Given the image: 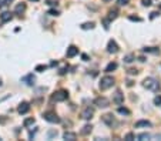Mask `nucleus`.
<instances>
[{
  "label": "nucleus",
  "instance_id": "nucleus-1",
  "mask_svg": "<svg viewBox=\"0 0 161 141\" xmlns=\"http://www.w3.org/2000/svg\"><path fill=\"white\" fill-rule=\"evenodd\" d=\"M143 84H144L145 88H148L151 91H158V90H160V83H158L155 78H153V77H147Z\"/></svg>",
  "mask_w": 161,
  "mask_h": 141
},
{
  "label": "nucleus",
  "instance_id": "nucleus-2",
  "mask_svg": "<svg viewBox=\"0 0 161 141\" xmlns=\"http://www.w3.org/2000/svg\"><path fill=\"white\" fill-rule=\"evenodd\" d=\"M113 84H114V78L110 76H106V77H103L101 81H100V88L101 90H107L110 87H113Z\"/></svg>",
  "mask_w": 161,
  "mask_h": 141
},
{
  "label": "nucleus",
  "instance_id": "nucleus-3",
  "mask_svg": "<svg viewBox=\"0 0 161 141\" xmlns=\"http://www.w3.org/2000/svg\"><path fill=\"white\" fill-rule=\"evenodd\" d=\"M67 98H68V93L66 90H59V91H56L53 94L52 100L53 101H66Z\"/></svg>",
  "mask_w": 161,
  "mask_h": 141
},
{
  "label": "nucleus",
  "instance_id": "nucleus-4",
  "mask_svg": "<svg viewBox=\"0 0 161 141\" xmlns=\"http://www.w3.org/2000/svg\"><path fill=\"white\" fill-rule=\"evenodd\" d=\"M43 118L46 120V121H49V123H60V118L57 117V114L53 113V111H47V113H44Z\"/></svg>",
  "mask_w": 161,
  "mask_h": 141
},
{
  "label": "nucleus",
  "instance_id": "nucleus-5",
  "mask_svg": "<svg viewBox=\"0 0 161 141\" xmlns=\"http://www.w3.org/2000/svg\"><path fill=\"white\" fill-rule=\"evenodd\" d=\"M94 104H96L97 107H100V109H106V107H108L110 101L106 97H97L94 100Z\"/></svg>",
  "mask_w": 161,
  "mask_h": 141
},
{
  "label": "nucleus",
  "instance_id": "nucleus-6",
  "mask_svg": "<svg viewBox=\"0 0 161 141\" xmlns=\"http://www.w3.org/2000/svg\"><path fill=\"white\" fill-rule=\"evenodd\" d=\"M118 46H117V43L114 42V40H110L108 42V44H107V51L108 53H111V54H116V53H118Z\"/></svg>",
  "mask_w": 161,
  "mask_h": 141
},
{
  "label": "nucleus",
  "instance_id": "nucleus-7",
  "mask_svg": "<svg viewBox=\"0 0 161 141\" xmlns=\"http://www.w3.org/2000/svg\"><path fill=\"white\" fill-rule=\"evenodd\" d=\"M93 114H94V110L90 109V107H87V109H84L83 111H81V118L91 120V118H93Z\"/></svg>",
  "mask_w": 161,
  "mask_h": 141
},
{
  "label": "nucleus",
  "instance_id": "nucleus-8",
  "mask_svg": "<svg viewBox=\"0 0 161 141\" xmlns=\"http://www.w3.org/2000/svg\"><path fill=\"white\" fill-rule=\"evenodd\" d=\"M103 121L110 125V127H113V125H116V120L113 117V114H106V116H103Z\"/></svg>",
  "mask_w": 161,
  "mask_h": 141
},
{
  "label": "nucleus",
  "instance_id": "nucleus-9",
  "mask_svg": "<svg viewBox=\"0 0 161 141\" xmlns=\"http://www.w3.org/2000/svg\"><path fill=\"white\" fill-rule=\"evenodd\" d=\"M11 19H13V13H10V11H3V13L0 14V20H1V23L10 22Z\"/></svg>",
  "mask_w": 161,
  "mask_h": 141
},
{
  "label": "nucleus",
  "instance_id": "nucleus-10",
  "mask_svg": "<svg viewBox=\"0 0 161 141\" xmlns=\"http://www.w3.org/2000/svg\"><path fill=\"white\" fill-rule=\"evenodd\" d=\"M29 110H30V104L26 103V101H23V103H20V106H19L17 111H19L20 114H26V113H29Z\"/></svg>",
  "mask_w": 161,
  "mask_h": 141
},
{
  "label": "nucleus",
  "instance_id": "nucleus-11",
  "mask_svg": "<svg viewBox=\"0 0 161 141\" xmlns=\"http://www.w3.org/2000/svg\"><path fill=\"white\" fill-rule=\"evenodd\" d=\"M78 54V49L76 47V46H70L68 49H67V53H66V56L68 57V59H71V57H74V56Z\"/></svg>",
  "mask_w": 161,
  "mask_h": 141
},
{
  "label": "nucleus",
  "instance_id": "nucleus-12",
  "mask_svg": "<svg viewBox=\"0 0 161 141\" xmlns=\"http://www.w3.org/2000/svg\"><path fill=\"white\" fill-rule=\"evenodd\" d=\"M113 101H114L116 104H121V103L124 101V94H123L120 90H117V91H116V94H114V98H113Z\"/></svg>",
  "mask_w": 161,
  "mask_h": 141
},
{
  "label": "nucleus",
  "instance_id": "nucleus-13",
  "mask_svg": "<svg viewBox=\"0 0 161 141\" xmlns=\"http://www.w3.org/2000/svg\"><path fill=\"white\" fill-rule=\"evenodd\" d=\"M23 83H26L27 86H33L34 84V81H36V78H34V76L33 74H27V76H24L22 78Z\"/></svg>",
  "mask_w": 161,
  "mask_h": 141
},
{
  "label": "nucleus",
  "instance_id": "nucleus-14",
  "mask_svg": "<svg viewBox=\"0 0 161 141\" xmlns=\"http://www.w3.org/2000/svg\"><path fill=\"white\" fill-rule=\"evenodd\" d=\"M63 138L68 141H74L77 138V134L76 133H70V131H66L64 134H63Z\"/></svg>",
  "mask_w": 161,
  "mask_h": 141
},
{
  "label": "nucleus",
  "instance_id": "nucleus-15",
  "mask_svg": "<svg viewBox=\"0 0 161 141\" xmlns=\"http://www.w3.org/2000/svg\"><path fill=\"white\" fill-rule=\"evenodd\" d=\"M151 123L150 121H147V120H140L136 123V128H141V127H150Z\"/></svg>",
  "mask_w": 161,
  "mask_h": 141
},
{
  "label": "nucleus",
  "instance_id": "nucleus-16",
  "mask_svg": "<svg viewBox=\"0 0 161 141\" xmlns=\"http://www.w3.org/2000/svg\"><path fill=\"white\" fill-rule=\"evenodd\" d=\"M24 10H26V4H24V3H19V4L16 6V9H14V13H16V14H22Z\"/></svg>",
  "mask_w": 161,
  "mask_h": 141
},
{
  "label": "nucleus",
  "instance_id": "nucleus-17",
  "mask_svg": "<svg viewBox=\"0 0 161 141\" xmlns=\"http://www.w3.org/2000/svg\"><path fill=\"white\" fill-rule=\"evenodd\" d=\"M118 16V10L117 9H111V10L108 11V20L111 22V20H114V19H117Z\"/></svg>",
  "mask_w": 161,
  "mask_h": 141
},
{
  "label": "nucleus",
  "instance_id": "nucleus-18",
  "mask_svg": "<svg viewBox=\"0 0 161 141\" xmlns=\"http://www.w3.org/2000/svg\"><path fill=\"white\" fill-rule=\"evenodd\" d=\"M116 68H117V63L111 61V63H108L107 67H106V73H111V71H114Z\"/></svg>",
  "mask_w": 161,
  "mask_h": 141
},
{
  "label": "nucleus",
  "instance_id": "nucleus-19",
  "mask_svg": "<svg viewBox=\"0 0 161 141\" xmlns=\"http://www.w3.org/2000/svg\"><path fill=\"white\" fill-rule=\"evenodd\" d=\"M143 51L144 53H153V54H158L160 53V50L155 49V47H145V49H143Z\"/></svg>",
  "mask_w": 161,
  "mask_h": 141
},
{
  "label": "nucleus",
  "instance_id": "nucleus-20",
  "mask_svg": "<svg viewBox=\"0 0 161 141\" xmlns=\"http://www.w3.org/2000/svg\"><path fill=\"white\" fill-rule=\"evenodd\" d=\"M81 29H83V30H91V29H94V23L93 22L83 23V24H81Z\"/></svg>",
  "mask_w": 161,
  "mask_h": 141
},
{
  "label": "nucleus",
  "instance_id": "nucleus-21",
  "mask_svg": "<svg viewBox=\"0 0 161 141\" xmlns=\"http://www.w3.org/2000/svg\"><path fill=\"white\" fill-rule=\"evenodd\" d=\"M91 128H93V127H91V124L84 125V127H83V130H81V134H83V135H87L88 133H91Z\"/></svg>",
  "mask_w": 161,
  "mask_h": 141
},
{
  "label": "nucleus",
  "instance_id": "nucleus-22",
  "mask_svg": "<svg viewBox=\"0 0 161 141\" xmlns=\"http://www.w3.org/2000/svg\"><path fill=\"white\" fill-rule=\"evenodd\" d=\"M136 138H137V140H141V141H143V140H148V138H150V134H147V133H143V134H138Z\"/></svg>",
  "mask_w": 161,
  "mask_h": 141
},
{
  "label": "nucleus",
  "instance_id": "nucleus-23",
  "mask_svg": "<svg viewBox=\"0 0 161 141\" xmlns=\"http://www.w3.org/2000/svg\"><path fill=\"white\" fill-rule=\"evenodd\" d=\"M32 124H34V118H33V117L26 118V120H24V123H23V125H24V127H29V125H32Z\"/></svg>",
  "mask_w": 161,
  "mask_h": 141
},
{
  "label": "nucleus",
  "instance_id": "nucleus-24",
  "mask_svg": "<svg viewBox=\"0 0 161 141\" xmlns=\"http://www.w3.org/2000/svg\"><path fill=\"white\" fill-rule=\"evenodd\" d=\"M134 59H136V57H134L133 54H127L126 57H124V61H126V63H133Z\"/></svg>",
  "mask_w": 161,
  "mask_h": 141
},
{
  "label": "nucleus",
  "instance_id": "nucleus-25",
  "mask_svg": "<svg viewBox=\"0 0 161 141\" xmlns=\"http://www.w3.org/2000/svg\"><path fill=\"white\" fill-rule=\"evenodd\" d=\"M118 113H120V114H123V116H129V114H130V110L120 107V109H118Z\"/></svg>",
  "mask_w": 161,
  "mask_h": 141
},
{
  "label": "nucleus",
  "instance_id": "nucleus-26",
  "mask_svg": "<svg viewBox=\"0 0 161 141\" xmlns=\"http://www.w3.org/2000/svg\"><path fill=\"white\" fill-rule=\"evenodd\" d=\"M13 0H3L1 3H0V9H3V7H6V6H9Z\"/></svg>",
  "mask_w": 161,
  "mask_h": 141
},
{
  "label": "nucleus",
  "instance_id": "nucleus-27",
  "mask_svg": "<svg viewBox=\"0 0 161 141\" xmlns=\"http://www.w3.org/2000/svg\"><path fill=\"white\" fill-rule=\"evenodd\" d=\"M117 3H118V6H127L130 3V0H117Z\"/></svg>",
  "mask_w": 161,
  "mask_h": 141
},
{
  "label": "nucleus",
  "instance_id": "nucleus-28",
  "mask_svg": "<svg viewBox=\"0 0 161 141\" xmlns=\"http://www.w3.org/2000/svg\"><path fill=\"white\" fill-rule=\"evenodd\" d=\"M47 14H50V16H59L60 13H59V10H56V9H52V10H49Z\"/></svg>",
  "mask_w": 161,
  "mask_h": 141
},
{
  "label": "nucleus",
  "instance_id": "nucleus-29",
  "mask_svg": "<svg viewBox=\"0 0 161 141\" xmlns=\"http://www.w3.org/2000/svg\"><path fill=\"white\" fill-rule=\"evenodd\" d=\"M134 138H136V135H134L133 133H129V134L126 135V140L127 141H131V140H134Z\"/></svg>",
  "mask_w": 161,
  "mask_h": 141
},
{
  "label": "nucleus",
  "instance_id": "nucleus-30",
  "mask_svg": "<svg viewBox=\"0 0 161 141\" xmlns=\"http://www.w3.org/2000/svg\"><path fill=\"white\" fill-rule=\"evenodd\" d=\"M154 104L155 106H161V96H157V97L154 98Z\"/></svg>",
  "mask_w": 161,
  "mask_h": 141
},
{
  "label": "nucleus",
  "instance_id": "nucleus-31",
  "mask_svg": "<svg viewBox=\"0 0 161 141\" xmlns=\"http://www.w3.org/2000/svg\"><path fill=\"white\" fill-rule=\"evenodd\" d=\"M46 68H47V66L40 64V66H37V67H36V71H44Z\"/></svg>",
  "mask_w": 161,
  "mask_h": 141
},
{
  "label": "nucleus",
  "instance_id": "nucleus-32",
  "mask_svg": "<svg viewBox=\"0 0 161 141\" xmlns=\"http://www.w3.org/2000/svg\"><path fill=\"white\" fill-rule=\"evenodd\" d=\"M49 137L52 138V137H57V131L56 130H50L49 131Z\"/></svg>",
  "mask_w": 161,
  "mask_h": 141
},
{
  "label": "nucleus",
  "instance_id": "nucleus-33",
  "mask_svg": "<svg viewBox=\"0 0 161 141\" xmlns=\"http://www.w3.org/2000/svg\"><path fill=\"white\" fill-rule=\"evenodd\" d=\"M129 19L131 20V22H141V19H140V17H137V16H130Z\"/></svg>",
  "mask_w": 161,
  "mask_h": 141
},
{
  "label": "nucleus",
  "instance_id": "nucleus-34",
  "mask_svg": "<svg viewBox=\"0 0 161 141\" xmlns=\"http://www.w3.org/2000/svg\"><path fill=\"white\" fill-rule=\"evenodd\" d=\"M46 3H47V4H50V6H57V1H52V0H47Z\"/></svg>",
  "mask_w": 161,
  "mask_h": 141
},
{
  "label": "nucleus",
  "instance_id": "nucleus-35",
  "mask_svg": "<svg viewBox=\"0 0 161 141\" xmlns=\"http://www.w3.org/2000/svg\"><path fill=\"white\" fill-rule=\"evenodd\" d=\"M157 16H158V13H157V11H153V13L150 14V19H155Z\"/></svg>",
  "mask_w": 161,
  "mask_h": 141
},
{
  "label": "nucleus",
  "instance_id": "nucleus-36",
  "mask_svg": "<svg viewBox=\"0 0 161 141\" xmlns=\"http://www.w3.org/2000/svg\"><path fill=\"white\" fill-rule=\"evenodd\" d=\"M151 0H143V6H150Z\"/></svg>",
  "mask_w": 161,
  "mask_h": 141
},
{
  "label": "nucleus",
  "instance_id": "nucleus-37",
  "mask_svg": "<svg viewBox=\"0 0 161 141\" xmlns=\"http://www.w3.org/2000/svg\"><path fill=\"white\" fill-rule=\"evenodd\" d=\"M68 70V67H63L61 70H60V74H66V71Z\"/></svg>",
  "mask_w": 161,
  "mask_h": 141
},
{
  "label": "nucleus",
  "instance_id": "nucleus-38",
  "mask_svg": "<svg viewBox=\"0 0 161 141\" xmlns=\"http://www.w3.org/2000/svg\"><path fill=\"white\" fill-rule=\"evenodd\" d=\"M129 73H130V74H137L138 71H137L136 68H131V70H129Z\"/></svg>",
  "mask_w": 161,
  "mask_h": 141
},
{
  "label": "nucleus",
  "instance_id": "nucleus-39",
  "mask_svg": "<svg viewBox=\"0 0 161 141\" xmlns=\"http://www.w3.org/2000/svg\"><path fill=\"white\" fill-rule=\"evenodd\" d=\"M81 57H83V60H84V61H87V60H88V56H87V54H83Z\"/></svg>",
  "mask_w": 161,
  "mask_h": 141
},
{
  "label": "nucleus",
  "instance_id": "nucleus-40",
  "mask_svg": "<svg viewBox=\"0 0 161 141\" xmlns=\"http://www.w3.org/2000/svg\"><path fill=\"white\" fill-rule=\"evenodd\" d=\"M103 1H111V0H103Z\"/></svg>",
  "mask_w": 161,
  "mask_h": 141
},
{
  "label": "nucleus",
  "instance_id": "nucleus-41",
  "mask_svg": "<svg viewBox=\"0 0 161 141\" xmlns=\"http://www.w3.org/2000/svg\"><path fill=\"white\" fill-rule=\"evenodd\" d=\"M32 1H39V0H32Z\"/></svg>",
  "mask_w": 161,
  "mask_h": 141
},
{
  "label": "nucleus",
  "instance_id": "nucleus-42",
  "mask_svg": "<svg viewBox=\"0 0 161 141\" xmlns=\"http://www.w3.org/2000/svg\"><path fill=\"white\" fill-rule=\"evenodd\" d=\"M160 9H161V3H160Z\"/></svg>",
  "mask_w": 161,
  "mask_h": 141
},
{
  "label": "nucleus",
  "instance_id": "nucleus-43",
  "mask_svg": "<svg viewBox=\"0 0 161 141\" xmlns=\"http://www.w3.org/2000/svg\"><path fill=\"white\" fill-rule=\"evenodd\" d=\"M0 86H1V81H0Z\"/></svg>",
  "mask_w": 161,
  "mask_h": 141
}]
</instances>
